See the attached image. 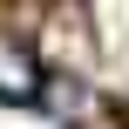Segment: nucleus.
I'll return each instance as SVG.
<instances>
[{"instance_id": "1", "label": "nucleus", "mask_w": 129, "mask_h": 129, "mask_svg": "<svg viewBox=\"0 0 129 129\" xmlns=\"http://www.w3.org/2000/svg\"><path fill=\"white\" fill-rule=\"evenodd\" d=\"M34 95H41V61L27 54V41L0 27V102H34Z\"/></svg>"}]
</instances>
